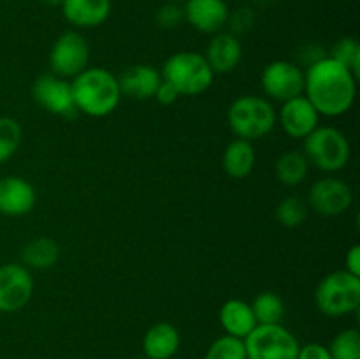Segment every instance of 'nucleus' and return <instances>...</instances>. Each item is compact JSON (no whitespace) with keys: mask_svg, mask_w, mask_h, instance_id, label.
Returning a JSON list of instances; mask_svg holds the SVG:
<instances>
[{"mask_svg":"<svg viewBox=\"0 0 360 359\" xmlns=\"http://www.w3.org/2000/svg\"><path fill=\"white\" fill-rule=\"evenodd\" d=\"M306 99L323 116H341L354 106L357 77L330 56L311 63L304 74Z\"/></svg>","mask_w":360,"mask_h":359,"instance_id":"obj_1","label":"nucleus"},{"mask_svg":"<svg viewBox=\"0 0 360 359\" xmlns=\"http://www.w3.org/2000/svg\"><path fill=\"white\" fill-rule=\"evenodd\" d=\"M70 90L77 111L94 118L111 115L122 101L118 80L102 67H86L72 77Z\"/></svg>","mask_w":360,"mask_h":359,"instance_id":"obj_2","label":"nucleus"},{"mask_svg":"<svg viewBox=\"0 0 360 359\" xmlns=\"http://www.w3.org/2000/svg\"><path fill=\"white\" fill-rule=\"evenodd\" d=\"M227 122L239 139L255 141L267 136L276 125V109L267 99L243 95L236 99L227 113Z\"/></svg>","mask_w":360,"mask_h":359,"instance_id":"obj_3","label":"nucleus"},{"mask_svg":"<svg viewBox=\"0 0 360 359\" xmlns=\"http://www.w3.org/2000/svg\"><path fill=\"white\" fill-rule=\"evenodd\" d=\"M162 77L171 83L179 95H200L211 87L214 73L204 55L197 51H179L169 56Z\"/></svg>","mask_w":360,"mask_h":359,"instance_id":"obj_4","label":"nucleus"},{"mask_svg":"<svg viewBox=\"0 0 360 359\" xmlns=\"http://www.w3.org/2000/svg\"><path fill=\"white\" fill-rule=\"evenodd\" d=\"M315 305L323 315L343 317L360 306V277L347 270L329 273L315 291Z\"/></svg>","mask_w":360,"mask_h":359,"instance_id":"obj_5","label":"nucleus"},{"mask_svg":"<svg viewBox=\"0 0 360 359\" xmlns=\"http://www.w3.org/2000/svg\"><path fill=\"white\" fill-rule=\"evenodd\" d=\"M350 143L341 130L334 127H316L308 137H304V157L309 165L320 171H341L350 160Z\"/></svg>","mask_w":360,"mask_h":359,"instance_id":"obj_6","label":"nucleus"},{"mask_svg":"<svg viewBox=\"0 0 360 359\" xmlns=\"http://www.w3.org/2000/svg\"><path fill=\"white\" fill-rule=\"evenodd\" d=\"M246 359H297L299 341L281 324H257L245 338Z\"/></svg>","mask_w":360,"mask_h":359,"instance_id":"obj_7","label":"nucleus"},{"mask_svg":"<svg viewBox=\"0 0 360 359\" xmlns=\"http://www.w3.org/2000/svg\"><path fill=\"white\" fill-rule=\"evenodd\" d=\"M90 46L79 32H63L49 53L51 73L60 77H76L88 67Z\"/></svg>","mask_w":360,"mask_h":359,"instance_id":"obj_8","label":"nucleus"},{"mask_svg":"<svg viewBox=\"0 0 360 359\" xmlns=\"http://www.w3.org/2000/svg\"><path fill=\"white\" fill-rule=\"evenodd\" d=\"M264 94L278 102H287L304 92V73L297 63L287 60L271 62L260 77Z\"/></svg>","mask_w":360,"mask_h":359,"instance_id":"obj_9","label":"nucleus"},{"mask_svg":"<svg viewBox=\"0 0 360 359\" xmlns=\"http://www.w3.org/2000/svg\"><path fill=\"white\" fill-rule=\"evenodd\" d=\"M32 97L42 109L51 115L72 118L77 113L70 83L65 77H60L53 73L42 74L35 80L34 87H32Z\"/></svg>","mask_w":360,"mask_h":359,"instance_id":"obj_10","label":"nucleus"},{"mask_svg":"<svg viewBox=\"0 0 360 359\" xmlns=\"http://www.w3.org/2000/svg\"><path fill=\"white\" fill-rule=\"evenodd\" d=\"M34 292V278L23 264L0 266V312L14 313L25 308Z\"/></svg>","mask_w":360,"mask_h":359,"instance_id":"obj_11","label":"nucleus"},{"mask_svg":"<svg viewBox=\"0 0 360 359\" xmlns=\"http://www.w3.org/2000/svg\"><path fill=\"white\" fill-rule=\"evenodd\" d=\"M354 203L350 185L338 178H322L315 182L308 194V206L323 217H338Z\"/></svg>","mask_w":360,"mask_h":359,"instance_id":"obj_12","label":"nucleus"},{"mask_svg":"<svg viewBox=\"0 0 360 359\" xmlns=\"http://www.w3.org/2000/svg\"><path fill=\"white\" fill-rule=\"evenodd\" d=\"M320 115L311 102L304 97L290 99V101L283 102L280 111V123L283 127L285 134L294 139H304L308 137L313 130L319 127Z\"/></svg>","mask_w":360,"mask_h":359,"instance_id":"obj_13","label":"nucleus"},{"mask_svg":"<svg viewBox=\"0 0 360 359\" xmlns=\"http://www.w3.org/2000/svg\"><path fill=\"white\" fill-rule=\"evenodd\" d=\"M37 201V194L21 176L0 178V213L6 217H23L30 213Z\"/></svg>","mask_w":360,"mask_h":359,"instance_id":"obj_14","label":"nucleus"},{"mask_svg":"<svg viewBox=\"0 0 360 359\" xmlns=\"http://www.w3.org/2000/svg\"><path fill=\"white\" fill-rule=\"evenodd\" d=\"M183 11L185 21L202 34H218L229 20L225 0H186Z\"/></svg>","mask_w":360,"mask_h":359,"instance_id":"obj_15","label":"nucleus"},{"mask_svg":"<svg viewBox=\"0 0 360 359\" xmlns=\"http://www.w3.org/2000/svg\"><path fill=\"white\" fill-rule=\"evenodd\" d=\"M116 80L122 95L136 101H148L155 97V92L162 83V73L148 63H137L127 67Z\"/></svg>","mask_w":360,"mask_h":359,"instance_id":"obj_16","label":"nucleus"},{"mask_svg":"<svg viewBox=\"0 0 360 359\" xmlns=\"http://www.w3.org/2000/svg\"><path fill=\"white\" fill-rule=\"evenodd\" d=\"M243 56V48L239 39L234 34H221L218 32L211 39L207 51L204 55L214 74H229L239 65Z\"/></svg>","mask_w":360,"mask_h":359,"instance_id":"obj_17","label":"nucleus"},{"mask_svg":"<svg viewBox=\"0 0 360 359\" xmlns=\"http://www.w3.org/2000/svg\"><path fill=\"white\" fill-rule=\"evenodd\" d=\"M62 13L74 27H98L111 14V0H63Z\"/></svg>","mask_w":360,"mask_h":359,"instance_id":"obj_18","label":"nucleus"},{"mask_svg":"<svg viewBox=\"0 0 360 359\" xmlns=\"http://www.w3.org/2000/svg\"><path fill=\"white\" fill-rule=\"evenodd\" d=\"M178 329L169 322H158L146 331L143 338V352L148 359H172L179 348Z\"/></svg>","mask_w":360,"mask_h":359,"instance_id":"obj_19","label":"nucleus"},{"mask_svg":"<svg viewBox=\"0 0 360 359\" xmlns=\"http://www.w3.org/2000/svg\"><path fill=\"white\" fill-rule=\"evenodd\" d=\"M220 324L229 336L245 340L257 326L252 305L243 299H229L220 308Z\"/></svg>","mask_w":360,"mask_h":359,"instance_id":"obj_20","label":"nucleus"},{"mask_svg":"<svg viewBox=\"0 0 360 359\" xmlns=\"http://www.w3.org/2000/svg\"><path fill=\"white\" fill-rule=\"evenodd\" d=\"M255 165V150L252 141L234 139L224 151V169L231 178L243 180L253 171Z\"/></svg>","mask_w":360,"mask_h":359,"instance_id":"obj_21","label":"nucleus"},{"mask_svg":"<svg viewBox=\"0 0 360 359\" xmlns=\"http://www.w3.org/2000/svg\"><path fill=\"white\" fill-rule=\"evenodd\" d=\"M60 257V246L51 238H35L23 246L21 259L25 267L34 270H48L55 266Z\"/></svg>","mask_w":360,"mask_h":359,"instance_id":"obj_22","label":"nucleus"},{"mask_svg":"<svg viewBox=\"0 0 360 359\" xmlns=\"http://www.w3.org/2000/svg\"><path fill=\"white\" fill-rule=\"evenodd\" d=\"M308 171H309L308 158L304 157L302 151H297V150L285 151L283 155H280V158L276 160V165H274L276 178L287 187L301 185V183L304 182L306 176H308Z\"/></svg>","mask_w":360,"mask_h":359,"instance_id":"obj_23","label":"nucleus"},{"mask_svg":"<svg viewBox=\"0 0 360 359\" xmlns=\"http://www.w3.org/2000/svg\"><path fill=\"white\" fill-rule=\"evenodd\" d=\"M257 324H280L285 315L283 299L274 292H260L252 303Z\"/></svg>","mask_w":360,"mask_h":359,"instance_id":"obj_24","label":"nucleus"},{"mask_svg":"<svg viewBox=\"0 0 360 359\" xmlns=\"http://www.w3.org/2000/svg\"><path fill=\"white\" fill-rule=\"evenodd\" d=\"M21 139H23V130L18 120L0 116V164L7 162L16 153Z\"/></svg>","mask_w":360,"mask_h":359,"instance_id":"obj_25","label":"nucleus"},{"mask_svg":"<svg viewBox=\"0 0 360 359\" xmlns=\"http://www.w3.org/2000/svg\"><path fill=\"white\" fill-rule=\"evenodd\" d=\"M308 217V203L297 196H288L278 204L276 218L283 227H299Z\"/></svg>","mask_w":360,"mask_h":359,"instance_id":"obj_26","label":"nucleus"},{"mask_svg":"<svg viewBox=\"0 0 360 359\" xmlns=\"http://www.w3.org/2000/svg\"><path fill=\"white\" fill-rule=\"evenodd\" d=\"M330 58L340 62L341 65L347 67L355 77L360 74V44L357 39L354 37H343L334 44L333 51H330Z\"/></svg>","mask_w":360,"mask_h":359,"instance_id":"obj_27","label":"nucleus"},{"mask_svg":"<svg viewBox=\"0 0 360 359\" xmlns=\"http://www.w3.org/2000/svg\"><path fill=\"white\" fill-rule=\"evenodd\" d=\"M333 359H360V333L359 329H343L336 334L329 347Z\"/></svg>","mask_w":360,"mask_h":359,"instance_id":"obj_28","label":"nucleus"},{"mask_svg":"<svg viewBox=\"0 0 360 359\" xmlns=\"http://www.w3.org/2000/svg\"><path fill=\"white\" fill-rule=\"evenodd\" d=\"M204 359H246L245 341L229 334L217 338L207 348Z\"/></svg>","mask_w":360,"mask_h":359,"instance_id":"obj_29","label":"nucleus"},{"mask_svg":"<svg viewBox=\"0 0 360 359\" xmlns=\"http://www.w3.org/2000/svg\"><path fill=\"white\" fill-rule=\"evenodd\" d=\"M155 20H157V25L160 28L174 30L185 21V11H183V7H179V4L169 2L157 11Z\"/></svg>","mask_w":360,"mask_h":359,"instance_id":"obj_30","label":"nucleus"},{"mask_svg":"<svg viewBox=\"0 0 360 359\" xmlns=\"http://www.w3.org/2000/svg\"><path fill=\"white\" fill-rule=\"evenodd\" d=\"M227 23H231V30L232 34H245V32H248L250 28L253 27V23H255V14H253L252 9H248V7H241V9L236 11L234 14H229V20Z\"/></svg>","mask_w":360,"mask_h":359,"instance_id":"obj_31","label":"nucleus"},{"mask_svg":"<svg viewBox=\"0 0 360 359\" xmlns=\"http://www.w3.org/2000/svg\"><path fill=\"white\" fill-rule=\"evenodd\" d=\"M153 99H157L158 104L171 106V104H174L176 101H178L179 94H178V90H176V88L172 87L171 83H167V81H165L164 77H162V83L158 84V88H157V92H155V97Z\"/></svg>","mask_w":360,"mask_h":359,"instance_id":"obj_32","label":"nucleus"},{"mask_svg":"<svg viewBox=\"0 0 360 359\" xmlns=\"http://www.w3.org/2000/svg\"><path fill=\"white\" fill-rule=\"evenodd\" d=\"M297 359H333L329 347H323L320 344H308L304 347H299Z\"/></svg>","mask_w":360,"mask_h":359,"instance_id":"obj_33","label":"nucleus"},{"mask_svg":"<svg viewBox=\"0 0 360 359\" xmlns=\"http://www.w3.org/2000/svg\"><path fill=\"white\" fill-rule=\"evenodd\" d=\"M347 271L360 277V246L354 245L347 253Z\"/></svg>","mask_w":360,"mask_h":359,"instance_id":"obj_34","label":"nucleus"},{"mask_svg":"<svg viewBox=\"0 0 360 359\" xmlns=\"http://www.w3.org/2000/svg\"><path fill=\"white\" fill-rule=\"evenodd\" d=\"M42 4H46V6H51V7H56V6H62L63 0H41Z\"/></svg>","mask_w":360,"mask_h":359,"instance_id":"obj_35","label":"nucleus"},{"mask_svg":"<svg viewBox=\"0 0 360 359\" xmlns=\"http://www.w3.org/2000/svg\"><path fill=\"white\" fill-rule=\"evenodd\" d=\"M169 2H172V4H185L186 0H169Z\"/></svg>","mask_w":360,"mask_h":359,"instance_id":"obj_36","label":"nucleus"}]
</instances>
